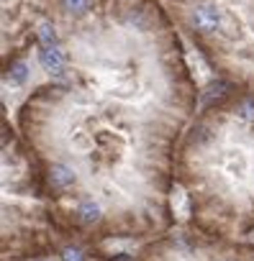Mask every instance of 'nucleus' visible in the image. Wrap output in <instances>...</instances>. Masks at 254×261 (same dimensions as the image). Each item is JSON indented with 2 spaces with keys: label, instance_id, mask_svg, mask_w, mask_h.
Masks as SVG:
<instances>
[{
  "label": "nucleus",
  "instance_id": "f257e3e1",
  "mask_svg": "<svg viewBox=\"0 0 254 261\" xmlns=\"http://www.w3.org/2000/svg\"><path fill=\"white\" fill-rule=\"evenodd\" d=\"M3 62L36 69L16 134L49 220L87 238L165 236L198 87L159 0H3Z\"/></svg>",
  "mask_w": 254,
  "mask_h": 261
},
{
  "label": "nucleus",
  "instance_id": "7ed1b4c3",
  "mask_svg": "<svg viewBox=\"0 0 254 261\" xmlns=\"http://www.w3.org/2000/svg\"><path fill=\"white\" fill-rule=\"evenodd\" d=\"M165 8L228 87L254 95V0H165Z\"/></svg>",
  "mask_w": 254,
  "mask_h": 261
},
{
  "label": "nucleus",
  "instance_id": "20e7f679",
  "mask_svg": "<svg viewBox=\"0 0 254 261\" xmlns=\"http://www.w3.org/2000/svg\"><path fill=\"white\" fill-rule=\"evenodd\" d=\"M193 241H195V233H193ZM195 251H198V243H195ZM198 256H200V251H198ZM139 261H185V258L180 256V251L175 248V243H172L170 236L165 233L159 241L149 243V246L142 251ZM200 261H203V258H200ZM246 261H254V246H246Z\"/></svg>",
  "mask_w": 254,
  "mask_h": 261
},
{
  "label": "nucleus",
  "instance_id": "f03ea898",
  "mask_svg": "<svg viewBox=\"0 0 254 261\" xmlns=\"http://www.w3.org/2000/svg\"><path fill=\"white\" fill-rule=\"evenodd\" d=\"M175 185L193 225L218 238L254 230V95L228 87L190 120L175 151Z\"/></svg>",
  "mask_w": 254,
  "mask_h": 261
}]
</instances>
